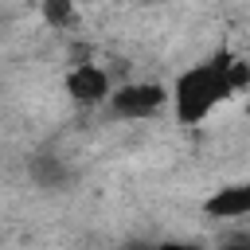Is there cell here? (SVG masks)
Wrapping results in <instances>:
<instances>
[{"instance_id":"8992f818","label":"cell","mask_w":250,"mask_h":250,"mask_svg":"<svg viewBox=\"0 0 250 250\" xmlns=\"http://www.w3.org/2000/svg\"><path fill=\"white\" fill-rule=\"evenodd\" d=\"M156 250H203V246H191V242H160Z\"/></svg>"},{"instance_id":"6da1fadb","label":"cell","mask_w":250,"mask_h":250,"mask_svg":"<svg viewBox=\"0 0 250 250\" xmlns=\"http://www.w3.org/2000/svg\"><path fill=\"white\" fill-rule=\"evenodd\" d=\"M246 82H250V62L230 55V51H219L207 62H195L184 74H176V82H172V113H176L180 125H199L227 98H234Z\"/></svg>"},{"instance_id":"3957f363","label":"cell","mask_w":250,"mask_h":250,"mask_svg":"<svg viewBox=\"0 0 250 250\" xmlns=\"http://www.w3.org/2000/svg\"><path fill=\"white\" fill-rule=\"evenodd\" d=\"M62 86H66V98H70L74 105H90V109H94V105H109V98H113V90H117L98 62H74V66L66 70Z\"/></svg>"},{"instance_id":"52a82bcc","label":"cell","mask_w":250,"mask_h":250,"mask_svg":"<svg viewBox=\"0 0 250 250\" xmlns=\"http://www.w3.org/2000/svg\"><path fill=\"white\" fill-rule=\"evenodd\" d=\"M129 250H156V246H129Z\"/></svg>"},{"instance_id":"ba28073f","label":"cell","mask_w":250,"mask_h":250,"mask_svg":"<svg viewBox=\"0 0 250 250\" xmlns=\"http://www.w3.org/2000/svg\"><path fill=\"white\" fill-rule=\"evenodd\" d=\"M246 250H250V242H246Z\"/></svg>"},{"instance_id":"5b68a950","label":"cell","mask_w":250,"mask_h":250,"mask_svg":"<svg viewBox=\"0 0 250 250\" xmlns=\"http://www.w3.org/2000/svg\"><path fill=\"white\" fill-rule=\"evenodd\" d=\"M43 16H47L55 27H62V23L74 20V8H70V4H43Z\"/></svg>"},{"instance_id":"277c9868","label":"cell","mask_w":250,"mask_h":250,"mask_svg":"<svg viewBox=\"0 0 250 250\" xmlns=\"http://www.w3.org/2000/svg\"><path fill=\"white\" fill-rule=\"evenodd\" d=\"M203 215L207 219H246L250 215V180L223 184L219 191H211L203 199Z\"/></svg>"},{"instance_id":"7a4b0ae2","label":"cell","mask_w":250,"mask_h":250,"mask_svg":"<svg viewBox=\"0 0 250 250\" xmlns=\"http://www.w3.org/2000/svg\"><path fill=\"white\" fill-rule=\"evenodd\" d=\"M164 105H172V90H164L160 82H121L109 98V113L117 121H145V117H156Z\"/></svg>"}]
</instances>
